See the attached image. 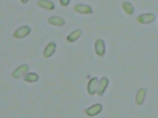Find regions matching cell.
<instances>
[{
  "instance_id": "cell-1",
  "label": "cell",
  "mask_w": 158,
  "mask_h": 118,
  "mask_svg": "<svg viewBox=\"0 0 158 118\" xmlns=\"http://www.w3.org/2000/svg\"><path fill=\"white\" fill-rule=\"evenodd\" d=\"M28 72H29V65H21V66L17 67L16 70L13 71L12 77H15V79H20L21 76H25Z\"/></svg>"
},
{
  "instance_id": "cell-2",
  "label": "cell",
  "mask_w": 158,
  "mask_h": 118,
  "mask_svg": "<svg viewBox=\"0 0 158 118\" xmlns=\"http://www.w3.org/2000/svg\"><path fill=\"white\" fill-rule=\"evenodd\" d=\"M102 110H103V105L102 104H95V105H92L90 108H87V109L85 110V114L88 116V117H95Z\"/></svg>"
},
{
  "instance_id": "cell-3",
  "label": "cell",
  "mask_w": 158,
  "mask_h": 118,
  "mask_svg": "<svg viewBox=\"0 0 158 118\" xmlns=\"http://www.w3.org/2000/svg\"><path fill=\"white\" fill-rule=\"evenodd\" d=\"M98 88H99V80H98V79L96 77L90 79V81H88V85H87L88 95H95V93H98Z\"/></svg>"
},
{
  "instance_id": "cell-4",
  "label": "cell",
  "mask_w": 158,
  "mask_h": 118,
  "mask_svg": "<svg viewBox=\"0 0 158 118\" xmlns=\"http://www.w3.org/2000/svg\"><path fill=\"white\" fill-rule=\"evenodd\" d=\"M31 28L29 26H21V28H19L16 29V32L13 33V37L15 38H24V37H27L31 34Z\"/></svg>"
},
{
  "instance_id": "cell-5",
  "label": "cell",
  "mask_w": 158,
  "mask_h": 118,
  "mask_svg": "<svg viewBox=\"0 0 158 118\" xmlns=\"http://www.w3.org/2000/svg\"><path fill=\"white\" fill-rule=\"evenodd\" d=\"M95 53L99 57H104L106 54V42L103 39H98L95 42Z\"/></svg>"
},
{
  "instance_id": "cell-6",
  "label": "cell",
  "mask_w": 158,
  "mask_h": 118,
  "mask_svg": "<svg viewBox=\"0 0 158 118\" xmlns=\"http://www.w3.org/2000/svg\"><path fill=\"white\" fill-rule=\"evenodd\" d=\"M156 20V16L153 13H144L137 17V21L140 24H150Z\"/></svg>"
},
{
  "instance_id": "cell-7",
  "label": "cell",
  "mask_w": 158,
  "mask_h": 118,
  "mask_svg": "<svg viewBox=\"0 0 158 118\" xmlns=\"http://www.w3.org/2000/svg\"><path fill=\"white\" fill-rule=\"evenodd\" d=\"M74 11L78 12V13H85V14H91L94 11L90 6H87V4H77L75 7H74Z\"/></svg>"
},
{
  "instance_id": "cell-8",
  "label": "cell",
  "mask_w": 158,
  "mask_h": 118,
  "mask_svg": "<svg viewBox=\"0 0 158 118\" xmlns=\"http://www.w3.org/2000/svg\"><path fill=\"white\" fill-rule=\"evenodd\" d=\"M56 49H57V45H56V42H50V43H48L46 47L44 49V57L45 58H50L54 53H56Z\"/></svg>"
},
{
  "instance_id": "cell-9",
  "label": "cell",
  "mask_w": 158,
  "mask_h": 118,
  "mask_svg": "<svg viewBox=\"0 0 158 118\" xmlns=\"http://www.w3.org/2000/svg\"><path fill=\"white\" fill-rule=\"evenodd\" d=\"M48 22L50 24V25H54V26H63L66 21L59 16H52V17L48 18Z\"/></svg>"
},
{
  "instance_id": "cell-10",
  "label": "cell",
  "mask_w": 158,
  "mask_h": 118,
  "mask_svg": "<svg viewBox=\"0 0 158 118\" xmlns=\"http://www.w3.org/2000/svg\"><path fill=\"white\" fill-rule=\"evenodd\" d=\"M108 84H110V80H108V77H102L100 80H99V88H98V95H103V93L106 92Z\"/></svg>"
},
{
  "instance_id": "cell-11",
  "label": "cell",
  "mask_w": 158,
  "mask_h": 118,
  "mask_svg": "<svg viewBox=\"0 0 158 118\" xmlns=\"http://www.w3.org/2000/svg\"><path fill=\"white\" fill-rule=\"evenodd\" d=\"M146 93H148V91L145 89V88H141V89L137 91V95H136V104L137 105H142V104H144Z\"/></svg>"
},
{
  "instance_id": "cell-12",
  "label": "cell",
  "mask_w": 158,
  "mask_h": 118,
  "mask_svg": "<svg viewBox=\"0 0 158 118\" xmlns=\"http://www.w3.org/2000/svg\"><path fill=\"white\" fill-rule=\"evenodd\" d=\"M81 36H82V30L81 29H75V30L71 32L67 36V42H75L77 39L81 38Z\"/></svg>"
},
{
  "instance_id": "cell-13",
  "label": "cell",
  "mask_w": 158,
  "mask_h": 118,
  "mask_svg": "<svg viewBox=\"0 0 158 118\" xmlns=\"http://www.w3.org/2000/svg\"><path fill=\"white\" fill-rule=\"evenodd\" d=\"M37 4H38V7L46 9V11H52V9H54V4L50 2V0H38Z\"/></svg>"
},
{
  "instance_id": "cell-14",
  "label": "cell",
  "mask_w": 158,
  "mask_h": 118,
  "mask_svg": "<svg viewBox=\"0 0 158 118\" xmlns=\"http://www.w3.org/2000/svg\"><path fill=\"white\" fill-rule=\"evenodd\" d=\"M24 79H25V81H28V83H36V81H38L40 76L36 72H28L27 75L24 76Z\"/></svg>"
},
{
  "instance_id": "cell-15",
  "label": "cell",
  "mask_w": 158,
  "mask_h": 118,
  "mask_svg": "<svg viewBox=\"0 0 158 118\" xmlns=\"http://www.w3.org/2000/svg\"><path fill=\"white\" fill-rule=\"evenodd\" d=\"M123 9H124V12L127 14H133V12H135V8H133V6L129 2H124V3H123Z\"/></svg>"
},
{
  "instance_id": "cell-16",
  "label": "cell",
  "mask_w": 158,
  "mask_h": 118,
  "mask_svg": "<svg viewBox=\"0 0 158 118\" xmlns=\"http://www.w3.org/2000/svg\"><path fill=\"white\" fill-rule=\"evenodd\" d=\"M61 2V6L62 7H67L69 4H70V0H59Z\"/></svg>"
},
{
  "instance_id": "cell-17",
  "label": "cell",
  "mask_w": 158,
  "mask_h": 118,
  "mask_svg": "<svg viewBox=\"0 0 158 118\" xmlns=\"http://www.w3.org/2000/svg\"><path fill=\"white\" fill-rule=\"evenodd\" d=\"M21 3H28V0H21Z\"/></svg>"
}]
</instances>
